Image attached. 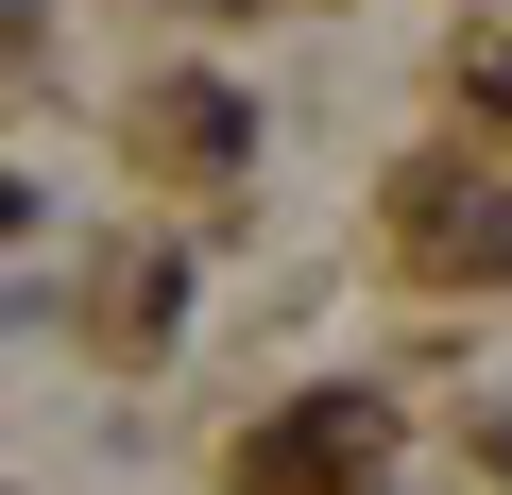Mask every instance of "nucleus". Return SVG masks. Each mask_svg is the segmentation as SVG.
<instances>
[{
    "label": "nucleus",
    "mask_w": 512,
    "mask_h": 495,
    "mask_svg": "<svg viewBox=\"0 0 512 495\" xmlns=\"http://www.w3.org/2000/svg\"><path fill=\"white\" fill-rule=\"evenodd\" d=\"M274 478H376V410L342 393V410H291L274 427Z\"/></svg>",
    "instance_id": "nucleus-1"
}]
</instances>
